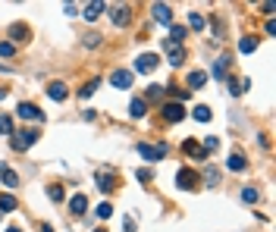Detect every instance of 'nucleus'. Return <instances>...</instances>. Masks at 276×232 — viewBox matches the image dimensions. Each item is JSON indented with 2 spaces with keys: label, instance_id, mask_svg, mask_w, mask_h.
Here are the masks:
<instances>
[{
  "label": "nucleus",
  "instance_id": "30",
  "mask_svg": "<svg viewBox=\"0 0 276 232\" xmlns=\"http://www.w3.org/2000/svg\"><path fill=\"white\" fill-rule=\"evenodd\" d=\"M47 198H50V201H63V185H47Z\"/></svg>",
  "mask_w": 276,
  "mask_h": 232
},
{
  "label": "nucleus",
  "instance_id": "43",
  "mask_svg": "<svg viewBox=\"0 0 276 232\" xmlns=\"http://www.w3.org/2000/svg\"><path fill=\"white\" fill-rule=\"evenodd\" d=\"M94 232H107V229H94Z\"/></svg>",
  "mask_w": 276,
  "mask_h": 232
},
{
  "label": "nucleus",
  "instance_id": "37",
  "mask_svg": "<svg viewBox=\"0 0 276 232\" xmlns=\"http://www.w3.org/2000/svg\"><path fill=\"white\" fill-rule=\"evenodd\" d=\"M123 229H126V232H135V220H132V217H126V220H123Z\"/></svg>",
  "mask_w": 276,
  "mask_h": 232
},
{
  "label": "nucleus",
  "instance_id": "40",
  "mask_svg": "<svg viewBox=\"0 0 276 232\" xmlns=\"http://www.w3.org/2000/svg\"><path fill=\"white\" fill-rule=\"evenodd\" d=\"M41 232H54V229H50V226H47V223H44V226H41Z\"/></svg>",
  "mask_w": 276,
  "mask_h": 232
},
{
  "label": "nucleus",
  "instance_id": "13",
  "mask_svg": "<svg viewBox=\"0 0 276 232\" xmlns=\"http://www.w3.org/2000/svg\"><path fill=\"white\" fill-rule=\"evenodd\" d=\"M69 210H72L76 217H82L85 210H88V198H85V195H72V198H69Z\"/></svg>",
  "mask_w": 276,
  "mask_h": 232
},
{
  "label": "nucleus",
  "instance_id": "6",
  "mask_svg": "<svg viewBox=\"0 0 276 232\" xmlns=\"http://www.w3.org/2000/svg\"><path fill=\"white\" fill-rule=\"evenodd\" d=\"M157 66H160V57L157 54H141L135 60V72H154Z\"/></svg>",
  "mask_w": 276,
  "mask_h": 232
},
{
  "label": "nucleus",
  "instance_id": "10",
  "mask_svg": "<svg viewBox=\"0 0 276 232\" xmlns=\"http://www.w3.org/2000/svg\"><path fill=\"white\" fill-rule=\"evenodd\" d=\"M6 35L13 38L10 44H19V41H29L31 38V31H29V25H22V22H16V25H10V31H6Z\"/></svg>",
  "mask_w": 276,
  "mask_h": 232
},
{
  "label": "nucleus",
  "instance_id": "22",
  "mask_svg": "<svg viewBox=\"0 0 276 232\" xmlns=\"http://www.w3.org/2000/svg\"><path fill=\"white\" fill-rule=\"evenodd\" d=\"M163 91H167V85H154V82H151V85H148V91H144V97H148V101H160Z\"/></svg>",
  "mask_w": 276,
  "mask_h": 232
},
{
  "label": "nucleus",
  "instance_id": "3",
  "mask_svg": "<svg viewBox=\"0 0 276 232\" xmlns=\"http://www.w3.org/2000/svg\"><path fill=\"white\" fill-rule=\"evenodd\" d=\"M132 82H135V72H132V69H116L113 76H110V85H113V88H120V91L132 88Z\"/></svg>",
  "mask_w": 276,
  "mask_h": 232
},
{
  "label": "nucleus",
  "instance_id": "14",
  "mask_svg": "<svg viewBox=\"0 0 276 232\" xmlns=\"http://www.w3.org/2000/svg\"><path fill=\"white\" fill-rule=\"evenodd\" d=\"M104 10H107V3H104V0H94V3H88V6H85V19H88V22H94V19L101 16Z\"/></svg>",
  "mask_w": 276,
  "mask_h": 232
},
{
  "label": "nucleus",
  "instance_id": "1",
  "mask_svg": "<svg viewBox=\"0 0 276 232\" xmlns=\"http://www.w3.org/2000/svg\"><path fill=\"white\" fill-rule=\"evenodd\" d=\"M176 185L179 188H185V191H195L201 185V176L195 173V170H188V167H182L179 173H176Z\"/></svg>",
  "mask_w": 276,
  "mask_h": 232
},
{
  "label": "nucleus",
  "instance_id": "21",
  "mask_svg": "<svg viewBox=\"0 0 276 232\" xmlns=\"http://www.w3.org/2000/svg\"><path fill=\"white\" fill-rule=\"evenodd\" d=\"M129 113H132L135 119H141L144 113H148V104H144V97H135V101H132V107H129Z\"/></svg>",
  "mask_w": 276,
  "mask_h": 232
},
{
  "label": "nucleus",
  "instance_id": "18",
  "mask_svg": "<svg viewBox=\"0 0 276 232\" xmlns=\"http://www.w3.org/2000/svg\"><path fill=\"white\" fill-rule=\"evenodd\" d=\"M182 60H185V50L182 47H167V63L169 66H179Z\"/></svg>",
  "mask_w": 276,
  "mask_h": 232
},
{
  "label": "nucleus",
  "instance_id": "34",
  "mask_svg": "<svg viewBox=\"0 0 276 232\" xmlns=\"http://www.w3.org/2000/svg\"><path fill=\"white\" fill-rule=\"evenodd\" d=\"M0 135H13V119L10 116H0Z\"/></svg>",
  "mask_w": 276,
  "mask_h": 232
},
{
  "label": "nucleus",
  "instance_id": "15",
  "mask_svg": "<svg viewBox=\"0 0 276 232\" xmlns=\"http://www.w3.org/2000/svg\"><path fill=\"white\" fill-rule=\"evenodd\" d=\"M182 151H185V154H188V157H198V160H204V154H207V151H204V148H201V144H198V141H195V138H188V141H185V144H182Z\"/></svg>",
  "mask_w": 276,
  "mask_h": 232
},
{
  "label": "nucleus",
  "instance_id": "8",
  "mask_svg": "<svg viewBox=\"0 0 276 232\" xmlns=\"http://www.w3.org/2000/svg\"><path fill=\"white\" fill-rule=\"evenodd\" d=\"M16 113L22 116V119H31V123H41V119H44V113L35 107V104H29V101H22V104H19V110H16Z\"/></svg>",
  "mask_w": 276,
  "mask_h": 232
},
{
  "label": "nucleus",
  "instance_id": "29",
  "mask_svg": "<svg viewBox=\"0 0 276 232\" xmlns=\"http://www.w3.org/2000/svg\"><path fill=\"white\" fill-rule=\"evenodd\" d=\"M188 29L201 31V29H204V16H201V13H192V16H188Z\"/></svg>",
  "mask_w": 276,
  "mask_h": 232
},
{
  "label": "nucleus",
  "instance_id": "4",
  "mask_svg": "<svg viewBox=\"0 0 276 232\" xmlns=\"http://www.w3.org/2000/svg\"><path fill=\"white\" fill-rule=\"evenodd\" d=\"M138 154L144 157V160H163L167 157V144H138Z\"/></svg>",
  "mask_w": 276,
  "mask_h": 232
},
{
  "label": "nucleus",
  "instance_id": "12",
  "mask_svg": "<svg viewBox=\"0 0 276 232\" xmlns=\"http://www.w3.org/2000/svg\"><path fill=\"white\" fill-rule=\"evenodd\" d=\"M151 13H154V19H157V22H163V25L173 22V10H169L167 3H154V10H151Z\"/></svg>",
  "mask_w": 276,
  "mask_h": 232
},
{
  "label": "nucleus",
  "instance_id": "27",
  "mask_svg": "<svg viewBox=\"0 0 276 232\" xmlns=\"http://www.w3.org/2000/svg\"><path fill=\"white\" fill-rule=\"evenodd\" d=\"M97 88H101V78H91V82L88 85H85V88L82 91H78V97H91V94H94V91Z\"/></svg>",
  "mask_w": 276,
  "mask_h": 232
},
{
  "label": "nucleus",
  "instance_id": "31",
  "mask_svg": "<svg viewBox=\"0 0 276 232\" xmlns=\"http://www.w3.org/2000/svg\"><path fill=\"white\" fill-rule=\"evenodd\" d=\"M210 116H214V113H210V107H204V104H201V107H195V119H198V123H207Z\"/></svg>",
  "mask_w": 276,
  "mask_h": 232
},
{
  "label": "nucleus",
  "instance_id": "41",
  "mask_svg": "<svg viewBox=\"0 0 276 232\" xmlns=\"http://www.w3.org/2000/svg\"><path fill=\"white\" fill-rule=\"evenodd\" d=\"M3 97H6V88H0V101H3Z\"/></svg>",
  "mask_w": 276,
  "mask_h": 232
},
{
  "label": "nucleus",
  "instance_id": "39",
  "mask_svg": "<svg viewBox=\"0 0 276 232\" xmlns=\"http://www.w3.org/2000/svg\"><path fill=\"white\" fill-rule=\"evenodd\" d=\"M151 179V170H138V182H148Z\"/></svg>",
  "mask_w": 276,
  "mask_h": 232
},
{
  "label": "nucleus",
  "instance_id": "35",
  "mask_svg": "<svg viewBox=\"0 0 276 232\" xmlns=\"http://www.w3.org/2000/svg\"><path fill=\"white\" fill-rule=\"evenodd\" d=\"M16 54V44H10V41H0V57H13Z\"/></svg>",
  "mask_w": 276,
  "mask_h": 232
},
{
  "label": "nucleus",
  "instance_id": "11",
  "mask_svg": "<svg viewBox=\"0 0 276 232\" xmlns=\"http://www.w3.org/2000/svg\"><path fill=\"white\" fill-rule=\"evenodd\" d=\"M207 72L204 69H195V72H188V91H198V88H204L207 85Z\"/></svg>",
  "mask_w": 276,
  "mask_h": 232
},
{
  "label": "nucleus",
  "instance_id": "28",
  "mask_svg": "<svg viewBox=\"0 0 276 232\" xmlns=\"http://www.w3.org/2000/svg\"><path fill=\"white\" fill-rule=\"evenodd\" d=\"M19 204H16V198L13 195H0V214H3V210H16Z\"/></svg>",
  "mask_w": 276,
  "mask_h": 232
},
{
  "label": "nucleus",
  "instance_id": "9",
  "mask_svg": "<svg viewBox=\"0 0 276 232\" xmlns=\"http://www.w3.org/2000/svg\"><path fill=\"white\" fill-rule=\"evenodd\" d=\"M182 116H185V110H182V104H176V101L163 104V119H167V123H179Z\"/></svg>",
  "mask_w": 276,
  "mask_h": 232
},
{
  "label": "nucleus",
  "instance_id": "20",
  "mask_svg": "<svg viewBox=\"0 0 276 232\" xmlns=\"http://www.w3.org/2000/svg\"><path fill=\"white\" fill-rule=\"evenodd\" d=\"M0 179H3V185H10V188H16V185H19V176L13 173V170H6L3 163H0Z\"/></svg>",
  "mask_w": 276,
  "mask_h": 232
},
{
  "label": "nucleus",
  "instance_id": "16",
  "mask_svg": "<svg viewBox=\"0 0 276 232\" xmlns=\"http://www.w3.org/2000/svg\"><path fill=\"white\" fill-rule=\"evenodd\" d=\"M66 94H69V91H66V85H63V82H54V85L47 88V97H50V101H66Z\"/></svg>",
  "mask_w": 276,
  "mask_h": 232
},
{
  "label": "nucleus",
  "instance_id": "7",
  "mask_svg": "<svg viewBox=\"0 0 276 232\" xmlns=\"http://www.w3.org/2000/svg\"><path fill=\"white\" fill-rule=\"evenodd\" d=\"M185 35H188V29H185V25H173V29H169V38L163 41V47H182Z\"/></svg>",
  "mask_w": 276,
  "mask_h": 232
},
{
  "label": "nucleus",
  "instance_id": "17",
  "mask_svg": "<svg viewBox=\"0 0 276 232\" xmlns=\"http://www.w3.org/2000/svg\"><path fill=\"white\" fill-rule=\"evenodd\" d=\"M226 167L232 170V173H245V167H248V160L242 154H229V160H226Z\"/></svg>",
  "mask_w": 276,
  "mask_h": 232
},
{
  "label": "nucleus",
  "instance_id": "19",
  "mask_svg": "<svg viewBox=\"0 0 276 232\" xmlns=\"http://www.w3.org/2000/svg\"><path fill=\"white\" fill-rule=\"evenodd\" d=\"M113 25H129V6H116L113 10Z\"/></svg>",
  "mask_w": 276,
  "mask_h": 232
},
{
  "label": "nucleus",
  "instance_id": "26",
  "mask_svg": "<svg viewBox=\"0 0 276 232\" xmlns=\"http://www.w3.org/2000/svg\"><path fill=\"white\" fill-rule=\"evenodd\" d=\"M258 188H254V185H245V188H242V201H245V204H254V201H258Z\"/></svg>",
  "mask_w": 276,
  "mask_h": 232
},
{
  "label": "nucleus",
  "instance_id": "24",
  "mask_svg": "<svg viewBox=\"0 0 276 232\" xmlns=\"http://www.w3.org/2000/svg\"><path fill=\"white\" fill-rule=\"evenodd\" d=\"M239 50H242V54H254V50H258V38H242Z\"/></svg>",
  "mask_w": 276,
  "mask_h": 232
},
{
  "label": "nucleus",
  "instance_id": "42",
  "mask_svg": "<svg viewBox=\"0 0 276 232\" xmlns=\"http://www.w3.org/2000/svg\"><path fill=\"white\" fill-rule=\"evenodd\" d=\"M6 232H19V229H16V226H10V229H6Z\"/></svg>",
  "mask_w": 276,
  "mask_h": 232
},
{
  "label": "nucleus",
  "instance_id": "38",
  "mask_svg": "<svg viewBox=\"0 0 276 232\" xmlns=\"http://www.w3.org/2000/svg\"><path fill=\"white\" fill-rule=\"evenodd\" d=\"M216 144H220V141H216V138H207V141L201 144V148H207V151H216Z\"/></svg>",
  "mask_w": 276,
  "mask_h": 232
},
{
  "label": "nucleus",
  "instance_id": "2",
  "mask_svg": "<svg viewBox=\"0 0 276 232\" xmlns=\"http://www.w3.org/2000/svg\"><path fill=\"white\" fill-rule=\"evenodd\" d=\"M10 138H13V141H10L13 151H29L31 144L38 141V132H29V129H25V132H13Z\"/></svg>",
  "mask_w": 276,
  "mask_h": 232
},
{
  "label": "nucleus",
  "instance_id": "36",
  "mask_svg": "<svg viewBox=\"0 0 276 232\" xmlns=\"http://www.w3.org/2000/svg\"><path fill=\"white\" fill-rule=\"evenodd\" d=\"M97 44H101V35H94V31L85 35V47H97Z\"/></svg>",
  "mask_w": 276,
  "mask_h": 232
},
{
  "label": "nucleus",
  "instance_id": "25",
  "mask_svg": "<svg viewBox=\"0 0 276 232\" xmlns=\"http://www.w3.org/2000/svg\"><path fill=\"white\" fill-rule=\"evenodd\" d=\"M204 182L210 185V188H216V185H220V173H216V167H207V170H204Z\"/></svg>",
  "mask_w": 276,
  "mask_h": 232
},
{
  "label": "nucleus",
  "instance_id": "32",
  "mask_svg": "<svg viewBox=\"0 0 276 232\" xmlns=\"http://www.w3.org/2000/svg\"><path fill=\"white\" fill-rule=\"evenodd\" d=\"M248 85H251L248 78H239V82H229V91H232V94H242V91H245Z\"/></svg>",
  "mask_w": 276,
  "mask_h": 232
},
{
  "label": "nucleus",
  "instance_id": "23",
  "mask_svg": "<svg viewBox=\"0 0 276 232\" xmlns=\"http://www.w3.org/2000/svg\"><path fill=\"white\" fill-rule=\"evenodd\" d=\"M229 63H232L229 57H220V60L214 63V76H216V78H226V69H229Z\"/></svg>",
  "mask_w": 276,
  "mask_h": 232
},
{
  "label": "nucleus",
  "instance_id": "33",
  "mask_svg": "<svg viewBox=\"0 0 276 232\" xmlns=\"http://www.w3.org/2000/svg\"><path fill=\"white\" fill-rule=\"evenodd\" d=\"M110 214H113V207H110V204L107 201H104V204H97V210H94V217H101V220H107V217Z\"/></svg>",
  "mask_w": 276,
  "mask_h": 232
},
{
  "label": "nucleus",
  "instance_id": "5",
  "mask_svg": "<svg viewBox=\"0 0 276 232\" xmlns=\"http://www.w3.org/2000/svg\"><path fill=\"white\" fill-rule=\"evenodd\" d=\"M94 179H97V188H101V191H113V188H116V173H113L110 167H107V170H97Z\"/></svg>",
  "mask_w": 276,
  "mask_h": 232
}]
</instances>
